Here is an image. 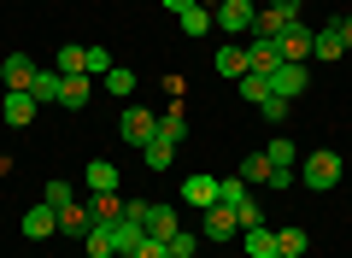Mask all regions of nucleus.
<instances>
[{"label": "nucleus", "mask_w": 352, "mask_h": 258, "mask_svg": "<svg viewBox=\"0 0 352 258\" xmlns=\"http://www.w3.org/2000/svg\"><path fill=\"white\" fill-rule=\"evenodd\" d=\"M340 153H329V147H317V153H305L300 159V182L311 188V194H329V188H340Z\"/></svg>", "instance_id": "1"}, {"label": "nucleus", "mask_w": 352, "mask_h": 258, "mask_svg": "<svg viewBox=\"0 0 352 258\" xmlns=\"http://www.w3.org/2000/svg\"><path fill=\"white\" fill-rule=\"evenodd\" d=\"M252 18H258L252 0H217L212 6V30H223V36H252Z\"/></svg>", "instance_id": "2"}, {"label": "nucleus", "mask_w": 352, "mask_h": 258, "mask_svg": "<svg viewBox=\"0 0 352 258\" xmlns=\"http://www.w3.org/2000/svg\"><path fill=\"white\" fill-rule=\"evenodd\" d=\"M235 235H241V211H235V206L217 200V206L200 211V241H217V246H223V241H235Z\"/></svg>", "instance_id": "3"}, {"label": "nucleus", "mask_w": 352, "mask_h": 258, "mask_svg": "<svg viewBox=\"0 0 352 258\" xmlns=\"http://www.w3.org/2000/svg\"><path fill=\"white\" fill-rule=\"evenodd\" d=\"M36 76H41V65L30 59V53H6V59H0V83L18 88V94H30V88H36Z\"/></svg>", "instance_id": "4"}, {"label": "nucleus", "mask_w": 352, "mask_h": 258, "mask_svg": "<svg viewBox=\"0 0 352 258\" xmlns=\"http://www.w3.org/2000/svg\"><path fill=\"white\" fill-rule=\"evenodd\" d=\"M118 136H124L129 147H147V141L159 136V118H153V111H141V106H129L124 118H118Z\"/></svg>", "instance_id": "5"}, {"label": "nucleus", "mask_w": 352, "mask_h": 258, "mask_svg": "<svg viewBox=\"0 0 352 258\" xmlns=\"http://www.w3.org/2000/svg\"><path fill=\"white\" fill-rule=\"evenodd\" d=\"M305 83H311V71H305V65H294V59H282L276 71H270V94H282V100H300Z\"/></svg>", "instance_id": "6"}, {"label": "nucleus", "mask_w": 352, "mask_h": 258, "mask_svg": "<svg viewBox=\"0 0 352 258\" xmlns=\"http://www.w3.org/2000/svg\"><path fill=\"white\" fill-rule=\"evenodd\" d=\"M311 36H317V30L305 24V18H294V24L282 30V41H276V47H282V59H294V65H305V59H311Z\"/></svg>", "instance_id": "7"}, {"label": "nucleus", "mask_w": 352, "mask_h": 258, "mask_svg": "<svg viewBox=\"0 0 352 258\" xmlns=\"http://www.w3.org/2000/svg\"><path fill=\"white\" fill-rule=\"evenodd\" d=\"M0 118L12 123V129H30V123H36V94H18V88H6V100H0Z\"/></svg>", "instance_id": "8"}, {"label": "nucleus", "mask_w": 352, "mask_h": 258, "mask_svg": "<svg viewBox=\"0 0 352 258\" xmlns=\"http://www.w3.org/2000/svg\"><path fill=\"white\" fill-rule=\"evenodd\" d=\"M18 229H24L30 241H47V235H59V211L41 200V206H30V211H24V223H18Z\"/></svg>", "instance_id": "9"}, {"label": "nucleus", "mask_w": 352, "mask_h": 258, "mask_svg": "<svg viewBox=\"0 0 352 258\" xmlns=\"http://www.w3.org/2000/svg\"><path fill=\"white\" fill-rule=\"evenodd\" d=\"M82 194H118V164H112V159H88Z\"/></svg>", "instance_id": "10"}, {"label": "nucleus", "mask_w": 352, "mask_h": 258, "mask_svg": "<svg viewBox=\"0 0 352 258\" xmlns=\"http://www.w3.org/2000/svg\"><path fill=\"white\" fill-rule=\"evenodd\" d=\"M88 229H94V211H88V200H71V206L59 211V235H71V241H88Z\"/></svg>", "instance_id": "11"}, {"label": "nucleus", "mask_w": 352, "mask_h": 258, "mask_svg": "<svg viewBox=\"0 0 352 258\" xmlns=\"http://www.w3.org/2000/svg\"><path fill=\"white\" fill-rule=\"evenodd\" d=\"M276 65H282V47H276V41H258V36H247V71H264V76H270Z\"/></svg>", "instance_id": "12"}, {"label": "nucleus", "mask_w": 352, "mask_h": 258, "mask_svg": "<svg viewBox=\"0 0 352 258\" xmlns=\"http://www.w3.org/2000/svg\"><path fill=\"white\" fill-rule=\"evenodd\" d=\"M212 65H217V76H235L241 83V76H247V41H223Z\"/></svg>", "instance_id": "13"}, {"label": "nucleus", "mask_w": 352, "mask_h": 258, "mask_svg": "<svg viewBox=\"0 0 352 258\" xmlns=\"http://www.w3.org/2000/svg\"><path fill=\"white\" fill-rule=\"evenodd\" d=\"M241 246H247V258H270L276 252V229L270 223H252V229H241Z\"/></svg>", "instance_id": "14"}, {"label": "nucleus", "mask_w": 352, "mask_h": 258, "mask_svg": "<svg viewBox=\"0 0 352 258\" xmlns=\"http://www.w3.org/2000/svg\"><path fill=\"white\" fill-rule=\"evenodd\" d=\"M182 200L188 206H217V176H182Z\"/></svg>", "instance_id": "15"}, {"label": "nucleus", "mask_w": 352, "mask_h": 258, "mask_svg": "<svg viewBox=\"0 0 352 258\" xmlns=\"http://www.w3.org/2000/svg\"><path fill=\"white\" fill-rule=\"evenodd\" d=\"M311 53H317V65H329V59H340L346 53V41H340V24H323L311 36Z\"/></svg>", "instance_id": "16"}, {"label": "nucleus", "mask_w": 352, "mask_h": 258, "mask_svg": "<svg viewBox=\"0 0 352 258\" xmlns=\"http://www.w3.org/2000/svg\"><path fill=\"white\" fill-rule=\"evenodd\" d=\"M176 229H182L176 223V206H147V241H170Z\"/></svg>", "instance_id": "17"}, {"label": "nucleus", "mask_w": 352, "mask_h": 258, "mask_svg": "<svg viewBox=\"0 0 352 258\" xmlns=\"http://www.w3.org/2000/svg\"><path fill=\"white\" fill-rule=\"evenodd\" d=\"M88 88H94V83H88V71L82 76H59V106L65 111H82L88 106Z\"/></svg>", "instance_id": "18"}, {"label": "nucleus", "mask_w": 352, "mask_h": 258, "mask_svg": "<svg viewBox=\"0 0 352 258\" xmlns=\"http://www.w3.org/2000/svg\"><path fill=\"white\" fill-rule=\"evenodd\" d=\"M288 24H294V18H282L276 6H264V12L252 18V36H258V41H282V30H288Z\"/></svg>", "instance_id": "19"}, {"label": "nucleus", "mask_w": 352, "mask_h": 258, "mask_svg": "<svg viewBox=\"0 0 352 258\" xmlns=\"http://www.w3.org/2000/svg\"><path fill=\"white\" fill-rule=\"evenodd\" d=\"M270 171H276V164L264 159V153H247V159H241V182L247 188H270Z\"/></svg>", "instance_id": "20"}, {"label": "nucleus", "mask_w": 352, "mask_h": 258, "mask_svg": "<svg viewBox=\"0 0 352 258\" xmlns=\"http://www.w3.org/2000/svg\"><path fill=\"white\" fill-rule=\"evenodd\" d=\"M82 246H88V258H112V252H118V235H112V223H94Z\"/></svg>", "instance_id": "21"}, {"label": "nucleus", "mask_w": 352, "mask_h": 258, "mask_svg": "<svg viewBox=\"0 0 352 258\" xmlns=\"http://www.w3.org/2000/svg\"><path fill=\"white\" fill-rule=\"evenodd\" d=\"M88 211H94V223H118L124 217V194H88Z\"/></svg>", "instance_id": "22"}, {"label": "nucleus", "mask_w": 352, "mask_h": 258, "mask_svg": "<svg viewBox=\"0 0 352 258\" xmlns=\"http://www.w3.org/2000/svg\"><path fill=\"white\" fill-rule=\"evenodd\" d=\"M141 159H147V171H170V164H176V147H170L164 136H153L147 147H141Z\"/></svg>", "instance_id": "23"}, {"label": "nucleus", "mask_w": 352, "mask_h": 258, "mask_svg": "<svg viewBox=\"0 0 352 258\" xmlns=\"http://www.w3.org/2000/svg\"><path fill=\"white\" fill-rule=\"evenodd\" d=\"M159 136L170 141V147H182V141H188V118H182V106H170V111L159 118Z\"/></svg>", "instance_id": "24"}, {"label": "nucleus", "mask_w": 352, "mask_h": 258, "mask_svg": "<svg viewBox=\"0 0 352 258\" xmlns=\"http://www.w3.org/2000/svg\"><path fill=\"white\" fill-rule=\"evenodd\" d=\"M264 159L276 164V171H300V153H294V141H288V136L270 141V147H264Z\"/></svg>", "instance_id": "25"}, {"label": "nucleus", "mask_w": 352, "mask_h": 258, "mask_svg": "<svg viewBox=\"0 0 352 258\" xmlns=\"http://www.w3.org/2000/svg\"><path fill=\"white\" fill-rule=\"evenodd\" d=\"M176 24L188 30V36H206V30H212V6H200V0H194L188 12H176Z\"/></svg>", "instance_id": "26"}, {"label": "nucleus", "mask_w": 352, "mask_h": 258, "mask_svg": "<svg viewBox=\"0 0 352 258\" xmlns=\"http://www.w3.org/2000/svg\"><path fill=\"white\" fill-rule=\"evenodd\" d=\"M217 200H223V206H247L252 188L241 182V176H217Z\"/></svg>", "instance_id": "27"}, {"label": "nucleus", "mask_w": 352, "mask_h": 258, "mask_svg": "<svg viewBox=\"0 0 352 258\" xmlns=\"http://www.w3.org/2000/svg\"><path fill=\"white\" fill-rule=\"evenodd\" d=\"M241 100L264 106V100H270V76H264V71H247V76H241Z\"/></svg>", "instance_id": "28"}, {"label": "nucleus", "mask_w": 352, "mask_h": 258, "mask_svg": "<svg viewBox=\"0 0 352 258\" xmlns=\"http://www.w3.org/2000/svg\"><path fill=\"white\" fill-rule=\"evenodd\" d=\"M305 246H311V235H305V229H276V252L282 258H300Z\"/></svg>", "instance_id": "29"}, {"label": "nucleus", "mask_w": 352, "mask_h": 258, "mask_svg": "<svg viewBox=\"0 0 352 258\" xmlns=\"http://www.w3.org/2000/svg\"><path fill=\"white\" fill-rule=\"evenodd\" d=\"M30 94H36V106H59V71H41Z\"/></svg>", "instance_id": "30"}, {"label": "nucleus", "mask_w": 352, "mask_h": 258, "mask_svg": "<svg viewBox=\"0 0 352 258\" xmlns=\"http://www.w3.org/2000/svg\"><path fill=\"white\" fill-rule=\"evenodd\" d=\"M106 88H112L118 100H129L135 94V71H129V65H112V71H106Z\"/></svg>", "instance_id": "31"}, {"label": "nucleus", "mask_w": 352, "mask_h": 258, "mask_svg": "<svg viewBox=\"0 0 352 258\" xmlns=\"http://www.w3.org/2000/svg\"><path fill=\"white\" fill-rule=\"evenodd\" d=\"M41 200H47V206H53V211H65V206H71V200H76V188H71V182H65V176H53V182H47V188H41Z\"/></svg>", "instance_id": "32"}, {"label": "nucleus", "mask_w": 352, "mask_h": 258, "mask_svg": "<svg viewBox=\"0 0 352 258\" xmlns=\"http://www.w3.org/2000/svg\"><path fill=\"white\" fill-rule=\"evenodd\" d=\"M164 246H170V258H194V252H200V235H194V229H176Z\"/></svg>", "instance_id": "33"}, {"label": "nucleus", "mask_w": 352, "mask_h": 258, "mask_svg": "<svg viewBox=\"0 0 352 258\" xmlns=\"http://www.w3.org/2000/svg\"><path fill=\"white\" fill-rule=\"evenodd\" d=\"M82 71L88 76H106V71H112V53H106V47H82Z\"/></svg>", "instance_id": "34"}, {"label": "nucleus", "mask_w": 352, "mask_h": 258, "mask_svg": "<svg viewBox=\"0 0 352 258\" xmlns=\"http://www.w3.org/2000/svg\"><path fill=\"white\" fill-rule=\"evenodd\" d=\"M59 76H82V47H59Z\"/></svg>", "instance_id": "35"}, {"label": "nucleus", "mask_w": 352, "mask_h": 258, "mask_svg": "<svg viewBox=\"0 0 352 258\" xmlns=\"http://www.w3.org/2000/svg\"><path fill=\"white\" fill-rule=\"evenodd\" d=\"M288 106H294V100H282V94H270V100H264V123H288Z\"/></svg>", "instance_id": "36"}, {"label": "nucleus", "mask_w": 352, "mask_h": 258, "mask_svg": "<svg viewBox=\"0 0 352 258\" xmlns=\"http://www.w3.org/2000/svg\"><path fill=\"white\" fill-rule=\"evenodd\" d=\"M129 258H170V246H164V241H141Z\"/></svg>", "instance_id": "37"}, {"label": "nucleus", "mask_w": 352, "mask_h": 258, "mask_svg": "<svg viewBox=\"0 0 352 258\" xmlns=\"http://www.w3.org/2000/svg\"><path fill=\"white\" fill-rule=\"evenodd\" d=\"M270 6H276L282 18H300V12H305V0H270Z\"/></svg>", "instance_id": "38"}, {"label": "nucleus", "mask_w": 352, "mask_h": 258, "mask_svg": "<svg viewBox=\"0 0 352 258\" xmlns=\"http://www.w3.org/2000/svg\"><path fill=\"white\" fill-rule=\"evenodd\" d=\"M335 24H340V41L352 47V12H346V18H335Z\"/></svg>", "instance_id": "39"}, {"label": "nucleus", "mask_w": 352, "mask_h": 258, "mask_svg": "<svg viewBox=\"0 0 352 258\" xmlns=\"http://www.w3.org/2000/svg\"><path fill=\"white\" fill-rule=\"evenodd\" d=\"M164 6H170V12H188V6H194V0H164Z\"/></svg>", "instance_id": "40"}, {"label": "nucleus", "mask_w": 352, "mask_h": 258, "mask_svg": "<svg viewBox=\"0 0 352 258\" xmlns=\"http://www.w3.org/2000/svg\"><path fill=\"white\" fill-rule=\"evenodd\" d=\"M270 258H282V252H270Z\"/></svg>", "instance_id": "41"}]
</instances>
